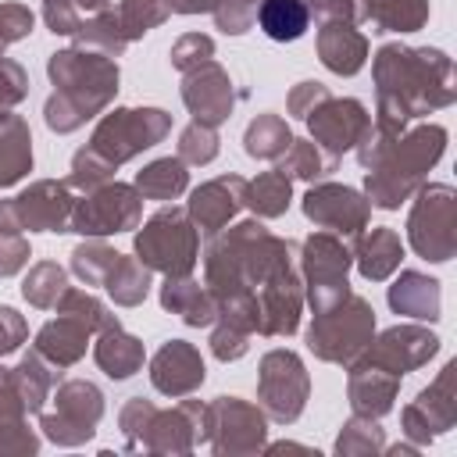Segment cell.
Wrapping results in <instances>:
<instances>
[{"mask_svg": "<svg viewBox=\"0 0 457 457\" xmlns=\"http://www.w3.org/2000/svg\"><path fill=\"white\" fill-rule=\"evenodd\" d=\"M371 68H375V96H378L375 125L393 136H400L407 121L450 107L457 96L453 61L443 50L386 43L375 54Z\"/></svg>", "mask_w": 457, "mask_h": 457, "instance_id": "6da1fadb", "label": "cell"}, {"mask_svg": "<svg viewBox=\"0 0 457 457\" xmlns=\"http://www.w3.org/2000/svg\"><path fill=\"white\" fill-rule=\"evenodd\" d=\"M286 264H296V243L271 236L257 218L221 228L204 250V282L218 303L257 296V289Z\"/></svg>", "mask_w": 457, "mask_h": 457, "instance_id": "7a4b0ae2", "label": "cell"}, {"mask_svg": "<svg viewBox=\"0 0 457 457\" xmlns=\"http://www.w3.org/2000/svg\"><path fill=\"white\" fill-rule=\"evenodd\" d=\"M46 75L54 82V93L43 107V121L57 136H68L82 129L89 118H96L114 100L118 79H121L114 57H104L82 46L50 54Z\"/></svg>", "mask_w": 457, "mask_h": 457, "instance_id": "3957f363", "label": "cell"}, {"mask_svg": "<svg viewBox=\"0 0 457 457\" xmlns=\"http://www.w3.org/2000/svg\"><path fill=\"white\" fill-rule=\"evenodd\" d=\"M446 150V129L443 125H418L411 132H400L386 154L364 168V196L371 207L396 211L418 186L425 182L428 168Z\"/></svg>", "mask_w": 457, "mask_h": 457, "instance_id": "277c9868", "label": "cell"}, {"mask_svg": "<svg viewBox=\"0 0 457 457\" xmlns=\"http://www.w3.org/2000/svg\"><path fill=\"white\" fill-rule=\"evenodd\" d=\"M375 336V311L364 296L346 293L325 311H314L307 325V346L325 364H350Z\"/></svg>", "mask_w": 457, "mask_h": 457, "instance_id": "5b68a950", "label": "cell"}, {"mask_svg": "<svg viewBox=\"0 0 457 457\" xmlns=\"http://www.w3.org/2000/svg\"><path fill=\"white\" fill-rule=\"evenodd\" d=\"M136 257L150 268L168 275H193L200 261V232L186 207H161L146 221H139L136 232Z\"/></svg>", "mask_w": 457, "mask_h": 457, "instance_id": "8992f818", "label": "cell"}, {"mask_svg": "<svg viewBox=\"0 0 457 457\" xmlns=\"http://www.w3.org/2000/svg\"><path fill=\"white\" fill-rule=\"evenodd\" d=\"M168 132H171V114L161 107H114L96 121L86 146L118 168L136 154L157 146Z\"/></svg>", "mask_w": 457, "mask_h": 457, "instance_id": "52a82bcc", "label": "cell"}, {"mask_svg": "<svg viewBox=\"0 0 457 457\" xmlns=\"http://www.w3.org/2000/svg\"><path fill=\"white\" fill-rule=\"evenodd\" d=\"M353 264V253L346 246V239L318 228L303 239L300 253H296V271H300V282H303V300L314 307V311H325L332 307L336 300H343L350 293V282H346V271Z\"/></svg>", "mask_w": 457, "mask_h": 457, "instance_id": "ba28073f", "label": "cell"}, {"mask_svg": "<svg viewBox=\"0 0 457 457\" xmlns=\"http://www.w3.org/2000/svg\"><path fill=\"white\" fill-rule=\"evenodd\" d=\"M50 411H39V428L57 446H82L104 418V393L86 378H64L50 393Z\"/></svg>", "mask_w": 457, "mask_h": 457, "instance_id": "9c48e42d", "label": "cell"}, {"mask_svg": "<svg viewBox=\"0 0 457 457\" xmlns=\"http://www.w3.org/2000/svg\"><path fill=\"white\" fill-rule=\"evenodd\" d=\"M143 221V196L129 182H104L89 193H82L71 207L68 232H79L86 239H104L118 232H132Z\"/></svg>", "mask_w": 457, "mask_h": 457, "instance_id": "30bf717a", "label": "cell"}, {"mask_svg": "<svg viewBox=\"0 0 457 457\" xmlns=\"http://www.w3.org/2000/svg\"><path fill=\"white\" fill-rule=\"evenodd\" d=\"M407 239L425 261H450L457 250V196L450 186H418V200L407 218Z\"/></svg>", "mask_w": 457, "mask_h": 457, "instance_id": "8fae6325", "label": "cell"}, {"mask_svg": "<svg viewBox=\"0 0 457 457\" xmlns=\"http://www.w3.org/2000/svg\"><path fill=\"white\" fill-rule=\"evenodd\" d=\"M307 396H311V378H307V368H303L300 353L268 350L261 357V371H257L261 411L278 425H293L303 414Z\"/></svg>", "mask_w": 457, "mask_h": 457, "instance_id": "7c38bea8", "label": "cell"}, {"mask_svg": "<svg viewBox=\"0 0 457 457\" xmlns=\"http://www.w3.org/2000/svg\"><path fill=\"white\" fill-rule=\"evenodd\" d=\"M268 436L261 403L239 396H214L207 403V446L214 453H257Z\"/></svg>", "mask_w": 457, "mask_h": 457, "instance_id": "4fadbf2b", "label": "cell"}, {"mask_svg": "<svg viewBox=\"0 0 457 457\" xmlns=\"http://www.w3.org/2000/svg\"><path fill=\"white\" fill-rule=\"evenodd\" d=\"M303 214L307 221H314L318 228L339 236V239H357L368 228L371 218V204L364 193L339 186V182H311V189L303 193Z\"/></svg>", "mask_w": 457, "mask_h": 457, "instance_id": "5bb4252c", "label": "cell"}, {"mask_svg": "<svg viewBox=\"0 0 457 457\" xmlns=\"http://www.w3.org/2000/svg\"><path fill=\"white\" fill-rule=\"evenodd\" d=\"M307 129H311V139L332 157L339 161L346 150L357 146V139L364 136V129L371 125V114L361 100L353 96H325L307 118Z\"/></svg>", "mask_w": 457, "mask_h": 457, "instance_id": "9a60e30c", "label": "cell"}, {"mask_svg": "<svg viewBox=\"0 0 457 457\" xmlns=\"http://www.w3.org/2000/svg\"><path fill=\"white\" fill-rule=\"evenodd\" d=\"M236 100H239V93H236L232 79L214 57L182 71V104L193 114V121L218 129L221 121H228Z\"/></svg>", "mask_w": 457, "mask_h": 457, "instance_id": "2e32d148", "label": "cell"}, {"mask_svg": "<svg viewBox=\"0 0 457 457\" xmlns=\"http://www.w3.org/2000/svg\"><path fill=\"white\" fill-rule=\"evenodd\" d=\"M196 446H207V403L179 396V407L154 411L139 450H150V453H189Z\"/></svg>", "mask_w": 457, "mask_h": 457, "instance_id": "e0dca14e", "label": "cell"}, {"mask_svg": "<svg viewBox=\"0 0 457 457\" xmlns=\"http://www.w3.org/2000/svg\"><path fill=\"white\" fill-rule=\"evenodd\" d=\"M453 371H457V361H450L439 378L421 389L407 407H403V432L414 439V443H432L436 436H443L446 428H453V418H457V393H453Z\"/></svg>", "mask_w": 457, "mask_h": 457, "instance_id": "ac0fdd59", "label": "cell"}, {"mask_svg": "<svg viewBox=\"0 0 457 457\" xmlns=\"http://www.w3.org/2000/svg\"><path fill=\"white\" fill-rule=\"evenodd\" d=\"M300 311L303 282L296 264H286L257 289V336H293L300 328Z\"/></svg>", "mask_w": 457, "mask_h": 457, "instance_id": "d6986e66", "label": "cell"}, {"mask_svg": "<svg viewBox=\"0 0 457 457\" xmlns=\"http://www.w3.org/2000/svg\"><path fill=\"white\" fill-rule=\"evenodd\" d=\"M436 350H439V339L428 328H421V325H393V328H386L378 339H371L361 350V361L403 378L407 371L421 368Z\"/></svg>", "mask_w": 457, "mask_h": 457, "instance_id": "ffe728a7", "label": "cell"}, {"mask_svg": "<svg viewBox=\"0 0 457 457\" xmlns=\"http://www.w3.org/2000/svg\"><path fill=\"white\" fill-rule=\"evenodd\" d=\"M246 207V179L243 175H218L204 186H196L186 200V214L193 218L196 232L204 239L228 228V221Z\"/></svg>", "mask_w": 457, "mask_h": 457, "instance_id": "44dd1931", "label": "cell"}, {"mask_svg": "<svg viewBox=\"0 0 457 457\" xmlns=\"http://www.w3.org/2000/svg\"><path fill=\"white\" fill-rule=\"evenodd\" d=\"M11 207H14L18 221H21V228H29V232H68L75 196H71L68 182L39 179L29 189H21L11 200Z\"/></svg>", "mask_w": 457, "mask_h": 457, "instance_id": "7402d4cb", "label": "cell"}, {"mask_svg": "<svg viewBox=\"0 0 457 457\" xmlns=\"http://www.w3.org/2000/svg\"><path fill=\"white\" fill-rule=\"evenodd\" d=\"M207 371H204V357L193 343L186 339H168L154 357H150V382L157 393L179 400V396H193L204 386Z\"/></svg>", "mask_w": 457, "mask_h": 457, "instance_id": "603a6c76", "label": "cell"}, {"mask_svg": "<svg viewBox=\"0 0 457 457\" xmlns=\"http://www.w3.org/2000/svg\"><path fill=\"white\" fill-rule=\"evenodd\" d=\"M350 382H346V393H350V407L353 414H364V418H382L393 411V400H396V389H400V375L393 371H382L368 361H350Z\"/></svg>", "mask_w": 457, "mask_h": 457, "instance_id": "cb8c5ba5", "label": "cell"}, {"mask_svg": "<svg viewBox=\"0 0 457 457\" xmlns=\"http://www.w3.org/2000/svg\"><path fill=\"white\" fill-rule=\"evenodd\" d=\"M318 57L332 75H357L368 61V36L350 21H321Z\"/></svg>", "mask_w": 457, "mask_h": 457, "instance_id": "d4e9b609", "label": "cell"}, {"mask_svg": "<svg viewBox=\"0 0 457 457\" xmlns=\"http://www.w3.org/2000/svg\"><path fill=\"white\" fill-rule=\"evenodd\" d=\"M161 307L179 314L193 328H207L218 318V300L207 289V282H196L193 275H168L161 286Z\"/></svg>", "mask_w": 457, "mask_h": 457, "instance_id": "484cf974", "label": "cell"}, {"mask_svg": "<svg viewBox=\"0 0 457 457\" xmlns=\"http://www.w3.org/2000/svg\"><path fill=\"white\" fill-rule=\"evenodd\" d=\"M89 336H93V332H89L82 321H75V318H68V314H57L54 321H46V325L36 332L32 350H36L43 361H50L57 371H64V368H71V364H79V361L86 357Z\"/></svg>", "mask_w": 457, "mask_h": 457, "instance_id": "4316f807", "label": "cell"}, {"mask_svg": "<svg viewBox=\"0 0 457 457\" xmlns=\"http://www.w3.org/2000/svg\"><path fill=\"white\" fill-rule=\"evenodd\" d=\"M403 261V243L396 236V228L389 225H375V228H364L357 236V246H353V264L357 271L368 278V282H386Z\"/></svg>", "mask_w": 457, "mask_h": 457, "instance_id": "83f0119b", "label": "cell"}, {"mask_svg": "<svg viewBox=\"0 0 457 457\" xmlns=\"http://www.w3.org/2000/svg\"><path fill=\"white\" fill-rule=\"evenodd\" d=\"M93 361L100 364V371H104L107 378L121 382V378H132V375L143 368L146 353H143V343H139L132 332H125L121 321H118V325H107V328L96 332Z\"/></svg>", "mask_w": 457, "mask_h": 457, "instance_id": "f1b7e54d", "label": "cell"}, {"mask_svg": "<svg viewBox=\"0 0 457 457\" xmlns=\"http://www.w3.org/2000/svg\"><path fill=\"white\" fill-rule=\"evenodd\" d=\"M32 171V132L21 114H0V189L18 186Z\"/></svg>", "mask_w": 457, "mask_h": 457, "instance_id": "f546056e", "label": "cell"}, {"mask_svg": "<svg viewBox=\"0 0 457 457\" xmlns=\"http://www.w3.org/2000/svg\"><path fill=\"white\" fill-rule=\"evenodd\" d=\"M439 282L421 271H400V278L389 286V307L414 321H436L439 318Z\"/></svg>", "mask_w": 457, "mask_h": 457, "instance_id": "4dcf8cb0", "label": "cell"}, {"mask_svg": "<svg viewBox=\"0 0 457 457\" xmlns=\"http://www.w3.org/2000/svg\"><path fill=\"white\" fill-rule=\"evenodd\" d=\"M57 378H61V371H57L50 361H43L36 350H29V353L11 368V382H14V389H18V396H21V403H25L29 414H39V411L46 407V400H50Z\"/></svg>", "mask_w": 457, "mask_h": 457, "instance_id": "1f68e13d", "label": "cell"}, {"mask_svg": "<svg viewBox=\"0 0 457 457\" xmlns=\"http://www.w3.org/2000/svg\"><path fill=\"white\" fill-rule=\"evenodd\" d=\"M257 29L275 43H296L311 29V11L303 0H261L253 14Z\"/></svg>", "mask_w": 457, "mask_h": 457, "instance_id": "d6a6232c", "label": "cell"}, {"mask_svg": "<svg viewBox=\"0 0 457 457\" xmlns=\"http://www.w3.org/2000/svg\"><path fill=\"white\" fill-rule=\"evenodd\" d=\"M189 164H182L179 157H157V161H150L139 175H136V189H139V196L143 200H161V204H168V200H179L186 189H189V171H186Z\"/></svg>", "mask_w": 457, "mask_h": 457, "instance_id": "836d02e7", "label": "cell"}, {"mask_svg": "<svg viewBox=\"0 0 457 457\" xmlns=\"http://www.w3.org/2000/svg\"><path fill=\"white\" fill-rule=\"evenodd\" d=\"M289 200H293V179L282 168L261 171L257 179L246 182V207L257 218H282L289 211Z\"/></svg>", "mask_w": 457, "mask_h": 457, "instance_id": "e575fe53", "label": "cell"}, {"mask_svg": "<svg viewBox=\"0 0 457 457\" xmlns=\"http://www.w3.org/2000/svg\"><path fill=\"white\" fill-rule=\"evenodd\" d=\"M293 143V132L282 114H257L243 132V150L253 161H278Z\"/></svg>", "mask_w": 457, "mask_h": 457, "instance_id": "d590c367", "label": "cell"}, {"mask_svg": "<svg viewBox=\"0 0 457 457\" xmlns=\"http://www.w3.org/2000/svg\"><path fill=\"white\" fill-rule=\"evenodd\" d=\"M371 32H418L428 21V0H368Z\"/></svg>", "mask_w": 457, "mask_h": 457, "instance_id": "8d00e7d4", "label": "cell"}, {"mask_svg": "<svg viewBox=\"0 0 457 457\" xmlns=\"http://www.w3.org/2000/svg\"><path fill=\"white\" fill-rule=\"evenodd\" d=\"M150 268L139 261V257H118V264H114V271L107 275V282H104V289H107V296L118 303V307H139L143 300H146V293H150Z\"/></svg>", "mask_w": 457, "mask_h": 457, "instance_id": "74e56055", "label": "cell"}, {"mask_svg": "<svg viewBox=\"0 0 457 457\" xmlns=\"http://www.w3.org/2000/svg\"><path fill=\"white\" fill-rule=\"evenodd\" d=\"M75 39H79L82 50H93V54H104V57H114V61H118V57L125 54V46H129V39H125V32H121V25H118L114 7L82 18Z\"/></svg>", "mask_w": 457, "mask_h": 457, "instance_id": "f35d334b", "label": "cell"}, {"mask_svg": "<svg viewBox=\"0 0 457 457\" xmlns=\"http://www.w3.org/2000/svg\"><path fill=\"white\" fill-rule=\"evenodd\" d=\"M278 161H282L278 168H282L289 179H300V182H318V179L332 175L336 164H339V161H332L314 139H293L289 150H286Z\"/></svg>", "mask_w": 457, "mask_h": 457, "instance_id": "ab89813d", "label": "cell"}, {"mask_svg": "<svg viewBox=\"0 0 457 457\" xmlns=\"http://www.w3.org/2000/svg\"><path fill=\"white\" fill-rule=\"evenodd\" d=\"M64 289H68V271L61 264H54V261L32 264L29 275H25V282H21V296L32 307H39V311H50L61 300Z\"/></svg>", "mask_w": 457, "mask_h": 457, "instance_id": "60d3db41", "label": "cell"}, {"mask_svg": "<svg viewBox=\"0 0 457 457\" xmlns=\"http://www.w3.org/2000/svg\"><path fill=\"white\" fill-rule=\"evenodd\" d=\"M118 14V25L125 32V39H143L150 29L164 25L171 18V0H121L114 7Z\"/></svg>", "mask_w": 457, "mask_h": 457, "instance_id": "b9f144b4", "label": "cell"}, {"mask_svg": "<svg viewBox=\"0 0 457 457\" xmlns=\"http://www.w3.org/2000/svg\"><path fill=\"white\" fill-rule=\"evenodd\" d=\"M118 257H121V253H118L114 246H107L104 239H86V243H79V246L71 250V271H75V278H82L86 286H104L107 275L114 271Z\"/></svg>", "mask_w": 457, "mask_h": 457, "instance_id": "7bdbcfd3", "label": "cell"}, {"mask_svg": "<svg viewBox=\"0 0 457 457\" xmlns=\"http://www.w3.org/2000/svg\"><path fill=\"white\" fill-rule=\"evenodd\" d=\"M54 311H57V314H68V318H75V321H82L93 336H96L100 328H107V325H118V318H114L89 289H79V286H68V289L61 293V300L54 303Z\"/></svg>", "mask_w": 457, "mask_h": 457, "instance_id": "ee69618b", "label": "cell"}, {"mask_svg": "<svg viewBox=\"0 0 457 457\" xmlns=\"http://www.w3.org/2000/svg\"><path fill=\"white\" fill-rule=\"evenodd\" d=\"M378 450H386V436H382L378 421H375V418H364V414H353V418L343 425L339 439H336V453H343V457L378 453Z\"/></svg>", "mask_w": 457, "mask_h": 457, "instance_id": "f6af8a7d", "label": "cell"}, {"mask_svg": "<svg viewBox=\"0 0 457 457\" xmlns=\"http://www.w3.org/2000/svg\"><path fill=\"white\" fill-rule=\"evenodd\" d=\"M114 164H107L96 150H89V146H82L75 157H71V171H68V186L71 189H79V193H89V189H96V186H104V182H111L114 179Z\"/></svg>", "mask_w": 457, "mask_h": 457, "instance_id": "bcb514c9", "label": "cell"}, {"mask_svg": "<svg viewBox=\"0 0 457 457\" xmlns=\"http://www.w3.org/2000/svg\"><path fill=\"white\" fill-rule=\"evenodd\" d=\"M218 129L211 125H200V121H189L179 136V161L182 164H211L218 157Z\"/></svg>", "mask_w": 457, "mask_h": 457, "instance_id": "7dc6e473", "label": "cell"}, {"mask_svg": "<svg viewBox=\"0 0 457 457\" xmlns=\"http://www.w3.org/2000/svg\"><path fill=\"white\" fill-rule=\"evenodd\" d=\"M168 57H171V68L175 71H189V68H196V64H204V61L214 57V39L204 36V32H186V36H179L171 43V54Z\"/></svg>", "mask_w": 457, "mask_h": 457, "instance_id": "c3c4849f", "label": "cell"}, {"mask_svg": "<svg viewBox=\"0 0 457 457\" xmlns=\"http://www.w3.org/2000/svg\"><path fill=\"white\" fill-rule=\"evenodd\" d=\"M154 411H157V407H154L150 400H143V396H132V400L121 407L118 425H121V436H125V450H139V446H143V436H146V428H150Z\"/></svg>", "mask_w": 457, "mask_h": 457, "instance_id": "681fc988", "label": "cell"}, {"mask_svg": "<svg viewBox=\"0 0 457 457\" xmlns=\"http://www.w3.org/2000/svg\"><path fill=\"white\" fill-rule=\"evenodd\" d=\"M257 4L261 0H221L211 14H214V25L228 36H243L250 25H253V14H257Z\"/></svg>", "mask_w": 457, "mask_h": 457, "instance_id": "f907efd6", "label": "cell"}, {"mask_svg": "<svg viewBox=\"0 0 457 457\" xmlns=\"http://www.w3.org/2000/svg\"><path fill=\"white\" fill-rule=\"evenodd\" d=\"M303 4L321 21H350V25L368 21V0H303Z\"/></svg>", "mask_w": 457, "mask_h": 457, "instance_id": "816d5d0a", "label": "cell"}, {"mask_svg": "<svg viewBox=\"0 0 457 457\" xmlns=\"http://www.w3.org/2000/svg\"><path fill=\"white\" fill-rule=\"evenodd\" d=\"M29 96V75L18 61L0 57V114L11 111L14 104H21Z\"/></svg>", "mask_w": 457, "mask_h": 457, "instance_id": "f5cc1de1", "label": "cell"}, {"mask_svg": "<svg viewBox=\"0 0 457 457\" xmlns=\"http://www.w3.org/2000/svg\"><path fill=\"white\" fill-rule=\"evenodd\" d=\"M246 350H250V332H243L236 325H225V321L214 325V332H211V353L218 361H225V364L228 361H239Z\"/></svg>", "mask_w": 457, "mask_h": 457, "instance_id": "db71d44e", "label": "cell"}, {"mask_svg": "<svg viewBox=\"0 0 457 457\" xmlns=\"http://www.w3.org/2000/svg\"><path fill=\"white\" fill-rule=\"evenodd\" d=\"M32 250H29V239L25 232H11V228H0V278L7 275H18L25 264H29Z\"/></svg>", "mask_w": 457, "mask_h": 457, "instance_id": "11a10c76", "label": "cell"}, {"mask_svg": "<svg viewBox=\"0 0 457 457\" xmlns=\"http://www.w3.org/2000/svg\"><path fill=\"white\" fill-rule=\"evenodd\" d=\"M32 25H36V14L25 4H0V39H4V46L25 39L32 32Z\"/></svg>", "mask_w": 457, "mask_h": 457, "instance_id": "9f6ffc18", "label": "cell"}, {"mask_svg": "<svg viewBox=\"0 0 457 457\" xmlns=\"http://www.w3.org/2000/svg\"><path fill=\"white\" fill-rule=\"evenodd\" d=\"M43 21L54 36H75L82 25V14L71 0H43Z\"/></svg>", "mask_w": 457, "mask_h": 457, "instance_id": "6f0895ef", "label": "cell"}, {"mask_svg": "<svg viewBox=\"0 0 457 457\" xmlns=\"http://www.w3.org/2000/svg\"><path fill=\"white\" fill-rule=\"evenodd\" d=\"M325 96H332L325 82L303 79V82H296V86H293V93H289V100H286V104H289V114H293V118H307V114H311Z\"/></svg>", "mask_w": 457, "mask_h": 457, "instance_id": "680465c9", "label": "cell"}, {"mask_svg": "<svg viewBox=\"0 0 457 457\" xmlns=\"http://www.w3.org/2000/svg\"><path fill=\"white\" fill-rule=\"evenodd\" d=\"M25 339H29V321H25L14 307L0 303V357L14 353Z\"/></svg>", "mask_w": 457, "mask_h": 457, "instance_id": "91938a15", "label": "cell"}, {"mask_svg": "<svg viewBox=\"0 0 457 457\" xmlns=\"http://www.w3.org/2000/svg\"><path fill=\"white\" fill-rule=\"evenodd\" d=\"M39 450V436L18 421V425H0V453H36Z\"/></svg>", "mask_w": 457, "mask_h": 457, "instance_id": "94428289", "label": "cell"}, {"mask_svg": "<svg viewBox=\"0 0 457 457\" xmlns=\"http://www.w3.org/2000/svg\"><path fill=\"white\" fill-rule=\"evenodd\" d=\"M221 0H171V11L175 14H211Z\"/></svg>", "mask_w": 457, "mask_h": 457, "instance_id": "6125c7cd", "label": "cell"}, {"mask_svg": "<svg viewBox=\"0 0 457 457\" xmlns=\"http://www.w3.org/2000/svg\"><path fill=\"white\" fill-rule=\"evenodd\" d=\"M71 4H75V11H79V14H86V18H89V14H100V11H107L114 0H71Z\"/></svg>", "mask_w": 457, "mask_h": 457, "instance_id": "be15d7a7", "label": "cell"}, {"mask_svg": "<svg viewBox=\"0 0 457 457\" xmlns=\"http://www.w3.org/2000/svg\"><path fill=\"white\" fill-rule=\"evenodd\" d=\"M0 57H4V39H0Z\"/></svg>", "mask_w": 457, "mask_h": 457, "instance_id": "e7e4bbea", "label": "cell"}]
</instances>
